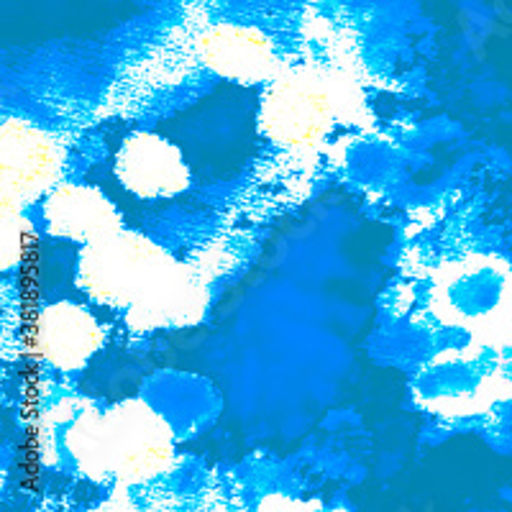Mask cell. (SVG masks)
<instances>
[{
	"label": "cell",
	"mask_w": 512,
	"mask_h": 512,
	"mask_svg": "<svg viewBox=\"0 0 512 512\" xmlns=\"http://www.w3.org/2000/svg\"><path fill=\"white\" fill-rule=\"evenodd\" d=\"M77 285L95 303L126 310L131 328H182L198 323L208 305V277L177 264L144 236L116 231L85 244Z\"/></svg>",
	"instance_id": "obj_1"
},
{
	"label": "cell",
	"mask_w": 512,
	"mask_h": 512,
	"mask_svg": "<svg viewBox=\"0 0 512 512\" xmlns=\"http://www.w3.org/2000/svg\"><path fill=\"white\" fill-rule=\"evenodd\" d=\"M70 446L82 472L128 484L152 479L175 456L162 420L139 402L105 415L85 413L70 428Z\"/></svg>",
	"instance_id": "obj_2"
},
{
	"label": "cell",
	"mask_w": 512,
	"mask_h": 512,
	"mask_svg": "<svg viewBox=\"0 0 512 512\" xmlns=\"http://www.w3.org/2000/svg\"><path fill=\"white\" fill-rule=\"evenodd\" d=\"M364 105L359 82L344 72L300 64L269 82L262 105V126L269 139L295 152H313L323 144L336 118L359 121Z\"/></svg>",
	"instance_id": "obj_3"
},
{
	"label": "cell",
	"mask_w": 512,
	"mask_h": 512,
	"mask_svg": "<svg viewBox=\"0 0 512 512\" xmlns=\"http://www.w3.org/2000/svg\"><path fill=\"white\" fill-rule=\"evenodd\" d=\"M67 152L47 131L18 118L3 123V208L24 210L54 190Z\"/></svg>",
	"instance_id": "obj_4"
},
{
	"label": "cell",
	"mask_w": 512,
	"mask_h": 512,
	"mask_svg": "<svg viewBox=\"0 0 512 512\" xmlns=\"http://www.w3.org/2000/svg\"><path fill=\"white\" fill-rule=\"evenodd\" d=\"M195 52L210 72L241 85L272 82L287 70L274 41L254 26H208L195 39Z\"/></svg>",
	"instance_id": "obj_5"
},
{
	"label": "cell",
	"mask_w": 512,
	"mask_h": 512,
	"mask_svg": "<svg viewBox=\"0 0 512 512\" xmlns=\"http://www.w3.org/2000/svg\"><path fill=\"white\" fill-rule=\"evenodd\" d=\"M116 177L139 198H172L190 185L180 149L154 134H134L116 154Z\"/></svg>",
	"instance_id": "obj_6"
},
{
	"label": "cell",
	"mask_w": 512,
	"mask_h": 512,
	"mask_svg": "<svg viewBox=\"0 0 512 512\" xmlns=\"http://www.w3.org/2000/svg\"><path fill=\"white\" fill-rule=\"evenodd\" d=\"M31 351L62 372H75L103 346L105 331L80 305H52L36 320Z\"/></svg>",
	"instance_id": "obj_7"
},
{
	"label": "cell",
	"mask_w": 512,
	"mask_h": 512,
	"mask_svg": "<svg viewBox=\"0 0 512 512\" xmlns=\"http://www.w3.org/2000/svg\"><path fill=\"white\" fill-rule=\"evenodd\" d=\"M44 221L52 236L77 244H93L123 228L116 205L88 185H59L49 190Z\"/></svg>",
	"instance_id": "obj_8"
},
{
	"label": "cell",
	"mask_w": 512,
	"mask_h": 512,
	"mask_svg": "<svg viewBox=\"0 0 512 512\" xmlns=\"http://www.w3.org/2000/svg\"><path fill=\"white\" fill-rule=\"evenodd\" d=\"M34 241V228L24 218V210L3 208V269H13L24 262Z\"/></svg>",
	"instance_id": "obj_9"
}]
</instances>
